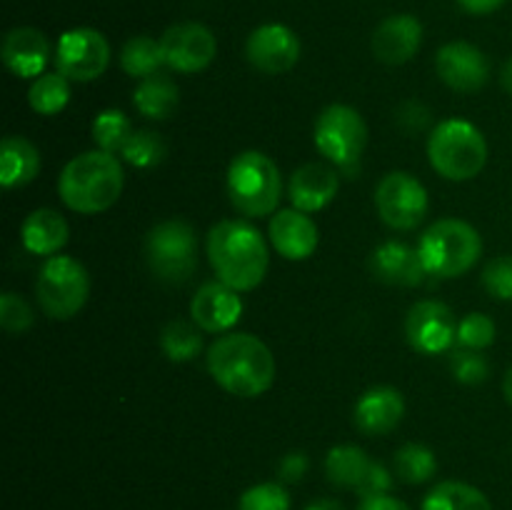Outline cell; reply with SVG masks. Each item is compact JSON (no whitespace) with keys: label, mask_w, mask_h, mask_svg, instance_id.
Listing matches in <instances>:
<instances>
[{"label":"cell","mask_w":512,"mask_h":510,"mask_svg":"<svg viewBox=\"0 0 512 510\" xmlns=\"http://www.w3.org/2000/svg\"><path fill=\"white\" fill-rule=\"evenodd\" d=\"M70 80L63 73H43L28 90L30 108L38 115H55L68 105Z\"/></svg>","instance_id":"f1b7e54d"},{"label":"cell","mask_w":512,"mask_h":510,"mask_svg":"<svg viewBox=\"0 0 512 510\" xmlns=\"http://www.w3.org/2000/svg\"><path fill=\"white\" fill-rule=\"evenodd\" d=\"M33 308L18 293H3L0 298V325L8 333H25L33 325Z\"/></svg>","instance_id":"74e56055"},{"label":"cell","mask_w":512,"mask_h":510,"mask_svg":"<svg viewBox=\"0 0 512 510\" xmlns=\"http://www.w3.org/2000/svg\"><path fill=\"white\" fill-rule=\"evenodd\" d=\"M365 143L368 125L350 105H328L315 120V145L340 170H353L360 163Z\"/></svg>","instance_id":"9c48e42d"},{"label":"cell","mask_w":512,"mask_h":510,"mask_svg":"<svg viewBox=\"0 0 512 510\" xmlns=\"http://www.w3.org/2000/svg\"><path fill=\"white\" fill-rule=\"evenodd\" d=\"M208 260L220 283L245 293L263 283L270 255L263 235L243 220H220L208 233Z\"/></svg>","instance_id":"6da1fadb"},{"label":"cell","mask_w":512,"mask_h":510,"mask_svg":"<svg viewBox=\"0 0 512 510\" xmlns=\"http://www.w3.org/2000/svg\"><path fill=\"white\" fill-rule=\"evenodd\" d=\"M428 158L443 178L460 183V180L475 178L485 168V163H488V143H485V135L473 123L450 118L443 120L430 133Z\"/></svg>","instance_id":"5b68a950"},{"label":"cell","mask_w":512,"mask_h":510,"mask_svg":"<svg viewBox=\"0 0 512 510\" xmlns=\"http://www.w3.org/2000/svg\"><path fill=\"white\" fill-rule=\"evenodd\" d=\"M495 323L483 313H468L458 323V343L468 350H485L495 343Z\"/></svg>","instance_id":"e575fe53"},{"label":"cell","mask_w":512,"mask_h":510,"mask_svg":"<svg viewBox=\"0 0 512 510\" xmlns=\"http://www.w3.org/2000/svg\"><path fill=\"white\" fill-rule=\"evenodd\" d=\"M355 425L365 435H385L398 428L405 415V400L390 385H378L360 395L355 403Z\"/></svg>","instance_id":"ffe728a7"},{"label":"cell","mask_w":512,"mask_h":510,"mask_svg":"<svg viewBox=\"0 0 512 510\" xmlns=\"http://www.w3.org/2000/svg\"><path fill=\"white\" fill-rule=\"evenodd\" d=\"M423 43V25L413 15H390L375 28L373 53L385 65H403L418 53Z\"/></svg>","instance_id":"e0dca14e"},{"label":"cell","mask_w":512,"mask_h":510,"mask_svg":"<svg viewBox=\"0 0 512 510\" xmlns=\"http://www.w3.org/2000/svg\"><path fill=\"white\" fill-rule=\"evenodd\" d=\"M208 370L230 395L258 398L275 380V358L268 345L250 333H228L208 350Z\"/></svg>","instance_id":"7a4b0ae2"},{"label":"cell","mask_w":512,"mask_h":510,"mask_svg":"<svg viewBox=\"0 0 512 510\" xmlns=\"http://www.w3.org/2000/svg\"><path fill=\"white\" fill-rule=\"evenodd\" d=\"M370 463H373V460H370L368 453L360 450L358 445H335L328 453V458H325V475H328L330 483L338 485V488L355 490L363 483Z\"/></svg>","instance_id":"4316f807"},{"label":"cell","mask_w":512,"mask_h":510,"mask_svg":"<svg viewBox=\"0 0 512 510\" xmlns=\"http://www.w3.org/2000/svg\"><path fill=\"white\" fill-rule=\"evenodd\" d=\"M390 490H393V475H390V470L385 468L383 463H370L368 473H365L363 483L355 488V493L360 495L363 500L368 498H378V495H388Z\"/></svg>","instance_id":"f35d334b"},{"label":"cell","mask_w":512,"mask_h":510,"mask_svg":"<svg viewBox=\"0 0 512 510\" xmlns=\"http://www.w3.org/2000/svg\"><path fill=\"white\" fill-rule=\"evenodd\" d=\"M435 70L440 80L448 88L460 90V93H475L483 88L490 78V60L488 55L473 43L455 40V43L443 45L435 55Z\"/></svg>","instance_id":"9a60e30c"},{"label":"cell","mask_w":512,"mask_h":510,"mask_svg":"<svg viewBox=\"0 0 512 510\" xmlns=\"http://www.w3.org/2000/svg\"><path fill=\"white\" fill-rule=\"evenodd\" d=\"M238 510H290V495L280 483H260L240 495Z\"/></svg>","instance_id":"836d02e7"},{"label":"cell","mask_w":512,"mask_h":510,"mask_svg":"<svg viewBox=\"0 0 512 510\" xmlns=\"http://www.w3.org/2000/svg\"><path fill=\"white\" fill-rule=\"evenodd\" d=\"M358 510H410L403 500L390 498V495H378V498H368L360 503Z\"/></svg>","instance_id":"60d3db41"},{"label":"cell","mask_w":512,"mask_h":510,"mask_svg":"<svg viewBox=\"0 0 512 510\" xmlns=\"http://www.w3.org/2000/svg\"><path fill=\"white\" fill-rule=\"evenodd\" d=\"M110 63V45L103 33L93 28L65 30L55 48V65L58 73L68 80L90 83L100 78Z\"/></svg>","instance_id":"8fae6325"},{"label":"cell","mask_w":512,"mask_h":510,"mask_svg":"<svg viewBox=\"0 0 512 510\" xmlns=\"http://www.w3.org/2000/svg\"><path fill=\"white\" fill-rule=\"evenodd\" d=\"M135 108L140 115L150 120H165L175 113L180 103V90L170 75L155 73L150 78L140 80V85L133 93Z\"/></svg>","instance_id":"d4e9b609"},{"label":"cell","mask_w":512,"mask_h":510,"mask_svg":"<svg viewBox=\"0 0 512 510\" xmlns=\"http://www.w3.org/2000/svg\"><path fill=\"white\" fill-rule=\"evenodd\" d=\"M483 285L493 298L512 300V255L493 258L483 268Z\"/></svg>","instance_id":"8d00e7d4"},{"label":"cell","mask_w":512,"mask_h":510,"mask_svg":"<svg viewBox=\"0 0 512 510\" xmlns=\"http://www.w3.org/2000/svg\"><path fill=\"white\" fill-rule=\"evenodd\" d=\"M420 260L428 275L458 278L468 273L483 255V238L470 223L458 218H443L430 225L420 238Z\"/></svg>","instance_id":"277c9868"},{"label":"cell","mask_w":512,"mask_h":510,"mask_svg":"<svg viewBox=\"0 0 512 510\" xmlns=\"http://www.w3.org/2000/svg\"><path fill=\"white\" fill-rule=\"evenodd\" d=\"M133 133L135 130L133 125H130L128 115L120 113V110L115 108L103 110V113L95 115L93 120V140L100 150H105V153H120Z\"/></svg>","instance_id":"1f68e13d"},{"label":"cell","mask_w":512,"mask_h":510,"mask_svg":"<svg viewBox=\"0 0 512 510\" xmlns=\"http://www.w3.org/2000/svg\"><path fill=\"white\" fill-rule=\"evenodd\" d=\"M405 335L418 353L438 355L458 343V320L440 300H420L405 315Z\"/></svg>","instance_id":"7c38bea8"},{"label":"cell","mask_w":512,"mask_h":510,"mask_svg":"<svg viewBox=\"0 0 512 510\" xmlns=\"http://www.w3.org/2000/svg\"><path fill=\"white\" fill-rule=\"evenodd\" d=\"M420 510H493V505H490L488 495L475 485L445 480L425 495Z\"/></svg>","instance_id":"484cf974"},{"label":"cell","mask_w":512,"mask_h":510,"mask_svg":"<svg viewBox=\"0 0 512 510\" xmlns=\"http://www.w3.org/2000/svg\"><path fill=\"white\" fill-rule=\"evenodd\" d=\"M245 55L260 73H288L300 60V40L288 25L265 23L250 33L248 43H245Z\"/></svg>","instance_id":"5bb4252c"},{"label":"cell","mask_w":512,"mask_h":510,"mask_svg":"<svg viewBox=\"0 0 512 510\" xmlns=\"http://www.w3.org/2000/svg\"><path fill=\"white\" fill-rule=\"evenodd\" d=\"M503 88L512 95V58L505 63V68H503Z\"/></svg>","instance_id":"ee69618b"},{"label":"cell","mask_w":512,"mask_h":510,"mask_svg":"<svg viewBox=\"0 0 512 510\" xmlns=\"http://www.w3.org/2000/svg\"><path fill=\"white\" fill-rule=\"evenodd\" d=\"M458 3L463 5L468 13L488 15V13H495V10H498L505 0H458Z\"/></svg>","instance_id":"b9f144b4"},{"label":"cell","mask_w":512,"mask_h":510,"mask_svg":"<svg viewBox=\"0 0 512 510\" xmlns=\"http://www.w3.org/2000/svg\"><path fill=\"white\" fill-rule=\"evenodd\" d=\"M370 270H373V275L380 283L403 285V288L420 285L425 275H428L418 250H413L405 243H398V240H388V243L378 245L373 250Z\"/></svg>","instance_id":"d6986e66"},{"label":"cell","mask_w":512,"mask_h":510,"mask_svg":"<svg viewBox=\"0 0 512 510\" xmlns=\"http://www.w3.org/2000/svg\"><path fill=\"white\" fill-rule=\"evenodd\" d=\"M38 170V148L20 135H8L0 145V183L5 188H23L38 175Z\"/></svg>","instance_id":"cb8c5ba5"},{"label":"cell","mask_w":512,"mask_h":510,"mask_svg":"<svg viewBox=\"0 0 512 510\" xmlns=\"http://www.w3.org/2000/svg\"><path fill=\"white\" fill-rule=\"evenodd\" d=\"M503 393H505V398H508V403L512 405V365H510L508 373H505V380H503Z\"/></svg>","instance_id":"f6af8a7d"},{"label":"cell","mask_w":512,"mask_h":510,"mask_svg":"<svg viewBox=\"0 0 512 510\" xmlns=\"http://www.w3.org/2000/svg\"><path fill=\"white\" fill-rule=\"evenodd\" d=\"M310 463L305 453H288L278 465L280 478L288 480V483H295V480H303L305 473H308Z\"/></svg>","instance_id":"ab89813d"},{"label":"cell","mask_w":512,"mask_h":510,"mask_svg":"<svg viewBox=\"0 0 512 510\" xmlns=\"http://www.w3.org/2000/svg\"><path fill=\"white\" fill-rule=\"evenodd\" d=\"M305 510H345V508L338 503V500L323 498V500H315V503H310Z\"/></svg>","instance_id":"7bdbcfd3"},{"label":"cell","mask_w":512,"mask_h":510,"mask_svg":"<svg viewBox=\"0 0 512 510\" xmlns=\"http://www.w3.org/2000/svg\"><path fill=\"white\" fill-rule=\"evenodd\" d=\"M120 65H123L130 78H150L165 65L163 45H160V40L150 38V35H135L123 45Z\"/></svg>","instance_id":"83f0119b"},{"label":"cell","mask_w":512,"mask_h":510,"mask_svg":"<svg viewBox=\"0 0 512 510\" xmlns=\"http://www.w3.org/2000/svg\"><path fill=\"white\" fill-rule=\"evenodd\" d=\"M375 208L380 220L393 230H413L428 215V190L410 173L395 170L385 175L375 188Z\"/></svg>","instance_id":"30bf717a"},{"label":"cell","mask_w":512,"mask_h":510,"mask_svg":"<svg viewBox=\"0 0 512 510\" xmlns=\"http://www.w3.org/2000/svg\"><path fill=\"white\" fill-rule=\"evenodd\" d=\"M160 345L173 363H188L203 350V335L195 325L185 323V320H173L163 328Z\"/></svg>","instance_id":"4dcf8cb0"},{"label":"cell","mask_w":512,"mask_h":510,"mask_svg":"<svg viewBox=\"0 0 512 510\" xmlns=\"http://www.w3.org/2000/svg\"><path fill=\"white\" fill-rule=\"evenodd\" d=\"M25 250L35 255H55L65 243H68V223L60 213L50 208H38L23 220Z\"/></svg>","instance_id":"603a6c76"},{"label":"cell","mask_w":512,"mask_h":510,"mask_svg":"<svg viewBox=\"0 0 512 510\" xmlns=\"http://www.w3.org/2000/svg\"><path fill=\"white\" fill-rule=\"evenodd\" d=\"M165 153H168L165 140L160 138L155 130H135V133L130 135L128 143H125V148L120 150L125 163H130L133 168L140 170L155 168V165L163 163Z\"/></svg>","instance_id":"d6a6232c"},{"label":"cell","mask_w":512,"mask_h":510,"mask_svg":"<svg viewBox=\"0 0 512 510\" xmlns=\"http://www.w3.org/2000/svg\"><path fill=\"white\" fill-rule=\"evenodd\" d=\"M123 185L125 175L120 160L113 153H105L100 148L75 155L65 165L58 180L63 203L70 210L83 215L103 213L110 205L118 203Z\"/></svg>","instance_id":"3957f363"},{"label":"cell","mask_w":512,"mask_h":510,"mask_svg":"<svg viewBox=\"0 0 512 510\" xmlns=\"http://www.w3.org/2000/svg\"><path fill=\"white\" fill-rule=\"evenodd\" d=\"M340 188V175L323 163H308L290 178V200L303 213H318L328 208Z\"/></svg>","instance_id":"44dd1931"},{"label":"cell","mask_w":512,"mask_h":510,"mask_svg":"<svg viewBox=\"0 0 512 510\" xmlns=\"http://www.w3.org/2000/svg\"><path fill=\"white\" fill-rule=\"evenodd\" d=\"M393 465L395 473H398V478L403 480V483L420 485L428 483V480L433 478L435 470H438V458H435V453L428 445L408 443L395 453Z\"/></svg>","instance_id":"f546056e"},{"label":"cell","mask_w":512,"mask_h":510,"mask_svg":"<svg viewBox=\"0 0 512 510\" xmlns=\"http://www.w3.org/2000/svg\"><path fill=\"white\" fill-rule=\"evenodd\" d=\"M35 293L48 318H73L90 295L88 270L70 255H50L40 268Z\"/></svg>","instance_id":"52a82bcc"},{"label":"cell","mask_w":512,"mask_h":510,"mask_svg":"<svg viewBox=\"0 0 512 510\" xmlns=\"http://www.w3.org/2000/svg\"><path fill=\"white\" fill-rule=\"evenodd\" d=\"M280 170L260 150H245L235 155L228 168V195L235 210L248 218H263L275 213L280 203Z\"/></svg>","instance_id":"8992f818"},{"label":"cell","mask_w":512,"mask_h":510,"mask_svg":"<svg viewBox=\"0 0 512 510\" xmlns=\"http://www.w3.org/2000/svg\"><path fill=\"white\" fill-rule=\"evenodd\" d=\"M190 315L195 325L205 333H225L233 328L243 315V300L238 290L228 288L225 283H205L195 293L190 303Z\"/></svg>","instance_id":"2e32d148"},{"label":"cell","mask_w":512,"mask_h":510,"mask_svg":"<svg viewBox=\"0 0 512 510\" xmlns=\"http://www.w3.org/2000/svg\"><path fill=\"white\" fill-rule=\"evenodd\" d=\"M48 55V38L35 28H13L3 40V63L18 78H40Z\"/></svg>","instance_id":"7402d4cb"},{"label":"cell","mask_w":512,"mask_h":510,"mask_svg":"<svg viewBox=\"0 0 512 510\" xmlns=\"http://www.w3.org/2000/svg\"><path fill=\"white\" fill-rule=\"evenodd\" d=\"M270 240L283 258L305 260L318 248V225L298 208L280 210L270 220Z\"/></svg>","instance_id":"ac0fdd59"},{"label":"cell","mask_w":512,"mask_h":510,"mask_svg":"<svg viewBox=\"0 0 512 510\" xmlns=\"http://www.w3.org/2000/svg\"><path fill=\"white\" fill-rule=\"evenodd\" d=\"M450 370H453L455 380L463 385H480L488 380L490 375V363L485 360V355H480V350H455L450 355Z\"/></svg>","instance_id":"d590c367"},{"label":"cell","mask_w":512,"mask_h":510,"mask_svg":"<svg viewBox=\"0 0 512 510\" xmlns=\"http://www.w3.org/2000/svg\"><path fill=\"white\" fill-rule=\"evenodd\" d=\"M160 45H163L165 65L185 75L205 70L218 53V40L200 23L170 25L160 38Z\"/></svg>","instance_id":"4fadbf2b"},{"label":"cell","mask_w":512,"mask_h":510,"mask_svg":"<svg viewBox=\"0 0 512 510\" xmlns=\"http://www.w3.org/2000/svg\"><path fill=\"white\" fill-rule=\"evenodd\" d=\"M198 238L185 220H165L148 233L145 258L158 280L170 285L185 283L198 265Z\"/></svg>","instance_id":"ba28073f"}]
</instances>
